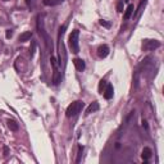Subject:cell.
Here are the masks:
<instances>
[{"label":"cell","mask_w":164,"mask_h":164,"mask_svg":"<svg viewBox=\"0 0 164 164\" xmlns=\"http://www.w3.org/2000/svg\"><path fill=\"white\" fill-rule=\"evenodd\" d=\"M122 2H124V3H128V0H122Z\"/></svg>","instance_id":"603a6c76"},{"label":"cell","mask_w":164,"mask_h":164,"mask_svg":"<svg viewBox=\"0 0 164 164\" xmlns=\"http://www.w3.org/2000/svg\"><path fill=\"white\" fill-rule=\"evenodd\" d=\"M117 10L119 12V13H122V12H123V2H122V0H120V2L118 3V5H117Z\"/></svg>","instance_id":"ac0fdd59"},{"label":"cell","mask_w":164,"mask_h":164,"mask_svg":"<svg viewBox=\"0 0 164 164\" xmlns=\"http://www.w3.org/2000/svg\"><path fill=\"white\" fill-rule=\"evenodd\" d=\"M99 108H100V105H99V103H98V101L91 103V104L87 106V109H86V115H89V114H91V113L98 112V110H99Z\"/></svg>","instance_id":"ba28073f"},{"label":"cell","mask_w":164,"mask_h":164,"mask_svg":"<svg viewBox=\"0 0 164 164\" xmlns=\"http://www.w3.org/2000/svg\"><path fill=\"white\" fill-rule=\"evenodd\" d=\"M7 124L10 128V131H18V130H19V126H18V123L16 122V120H13V119H8Z\"/></svg>","instance_id":"4fadbf2b"},{"label":"cell","mask_w":164,"mask_h":164,"mask_svg":"<svg viewBox=\"0 0 164 164\" xmlns=\"http://www.w3.org/2000/svg\"><path fill=\"white\" fill-rule=\"evenodd\" d=\"M133 10H135V8H133V5H132V4H130L128 7H127V9L124 10V14H123V19H124V21L130 19L131 16L133 14Z\"/></svg>","instance_id":"30bf717a"},{"label":"cell","mask_w":164,"mask_h":164,"mask_svg":"<svg viewBox=\"0 0 164 164\" xmlns=\"http://www.w3.org/2000/svg\"><path fill=\"white\" fill-rule=\"evenodd\" d=\"M142 126L145 127V130H148V128H149V127H148V122H146V120H142Z\"/></svg>","instance_id":"ffe728a7"},{"label":"cell","mask_w":164,"mask_h":164,"mask_svg":"<svg viewBox=\"0 0 164 164\" xmlns=\"http://www.w3.org/2000/svg\"><path fill=\"white\" fill-rule=\"evenodd\" d=\"M30 2H31V0H26V4H30Z\"/></svg>","instance_id":"7402d4cb"},{"label":"cell","mask_w":164,"mask_h":164,"mask_svg":"<svg viewBox=\"0 0 164 164\" xmlns=\"http://www.w3.org/2000/svg\"><path fill=\"white\" fill-rule=\"evenodd\" d=\"M100 25L103 26V27H105V28H109V27H110V23H109V22H106V21H104V19H100Z\"/></svg>","instance_id":"e0dca14e"},{"label":"cell","mask_w":164,"mask_h":164,"mask_svg":"<svg viewBox=\"0 0 164 164\" xmlns=\"http://www.w3.org/2000/svg\"><path fill=\"white\" fill-rule=\"evenodd\" d=\"M98 55H99V58H101V59L106 58V57L109 55V46H108V45H100V46L98 47Z\"/></svg>","instance_id":"5b68a950"},{"label":"cell","mask_w":164,"mask_h":164,"mask_svg":"<svg viewBox=\"0 0 164 164\" xmlns=\"http://www.w3.org/2000/svg\"><path fill=\"white\" fill-rule=\"evenodd\" d=\"M35 50H36V41L32 40L31 41V46H30V57L31 58H33V55H35Z\"/></svg>","instance_id":"9a60e30c"},{"label":"cell","mask_w":164,"mask_h":164,"mask_svg":"<svg viewBox=\"0 0 164 164\" xmlns=\"http://www.w3.org/2000/svg\"><path fill=\"white\" fill-rule=\"evenodd\" d=\"M8 153H9V149L5 146V148H4V155H8Z\"/></svg>","instance_id":"44dd1931"},{"label":"cell","mask_w":164,"mask_h":164,"mask_svg":"<svg viewBox=\"0 0 164 164\" xmlns=\"http://www.w3.org/2000/svg\"><path fill=\"white\" fill-rule=\"evenodd\" d=\"M50 63L53 67V85L54 86H58V85L62 82V73L59 71V64L57 63V60L54 57L50 58Z\"/></svg>","instance_id":"3957f363"},{"label":"cell","mask_w":164,"mask_h":164,"mask_svg":"<svg viewBox=\"0 0 164 164\" xmlns=\"http://www.w3.org/2000/svg\"><path fill=\"white\" fill-rule=\"evenodd\" d=\"M103 94H104V98L106 100H110L113 98V94H114V89H113V85L110 83H108L106 86H105V90L103 91Z\"/></svg>","instance_id":"8992f818"},{"label":"cell","mask_w":164,"mask_h":164,"mask_svg":"<svg viewBox=\"0 0 164 164\" xmlns=\"http://www.w3.org/2000/svg\"><path fill=\"white\" fill-rule=\"evenodd\" d=\"M31 37H32V32H31V31H26V32L21 33L19 41H21V42H26V41H28V40H31Z\"/></svg>","instance_id":"8fae6325"},{"label":"cell","mask_w":164,"mask_h":164,"mask_svg":"<svg viewBox=\"0 0 164 164\" xmlns=\"http://www.w3.org/2000/svg\"><path fill=\"white\" fill-rule=\"evenodd\" d=\"M5 36H7V39H10L12 36H13V31H12V30H7V32H5Z\"/></svg>","instance_id":"d6986e66"},{"label":"cell","mask_w":164,"mask_h":164,"mask_svg":"<svg viewBox=\"0 0 164 164\" xmlns=\"http://www.w3.org/2000/svg\"><path fill=\"white\" fill-rule=\"evenodd\" d=\"M73 64H75V67H76V69L80 71V72L85 71V68H86V64H85V62H83L82 59H80V58L73 59Z\"/></svg>","instance_id":"52a82bcc"},{"label":"cell","mask_w":164,"mask_h":164,"mask_svg":"<svg viewBox=\"0 0 164 164\" xmlns=\"http://www.w3.org/2000/svg\"><path fill=\"white\" fill-rule=\"evenodd\" d=\"M160 47V42L158 40H144L142 42V49L145 51H151Z\"/></svg>","instance_id":"277c9868"},{"label":"cell","mask_w":164,"mask_h":164,"mask_svg":"<svg viewBox=\"0 0 164 164\" xmlns=\"http://www.w3.org/2000/svg\"><path fill=\"white\" fill-rule=\"evenodd\" d=\"M78 37H80V31L78 30H73L71 32L68 37V46L72 53L78 54L80 53V44H78Z\"/></svg>","instance_id":"7a4b0ae2"},{"label":"cell","mask_w":164,"mask_h":164,"mask_svg":"<svg viewBox=\"0 0 164 164\" xmlns=\"http://www.w3.org/2000/svg\"><path fill=\"white\" fill-rule=\"evenodd\" d=\"M151 155H153V151H151V149H150V148H144L142 154H141L144 162H148L150 158H151Z\"/></svg>","instance_id":"9c48e42d"},{"label":"cell","mask_w":164,"mask_h":164,"mask_svg":"<svg viewBox=\"0 0 164 164\" xmlns=\"http://www.w3.org/2000/svg\"><path fill=\"white\" fill-rule=\"evenodd\" d=\"M85 106V103L81 101V100H77V101H73L72 104L68 105V108H67L65 110V115L68 118H72V117H76V115H78L81 113V110L83 109Z\"/></svg>","instance_id":"6da1fadb"},{"label":"cell","mask_w":164,"mask_h":164,"mask_svg":"<svg viewBox=\"0 0 164 164\" xmlns=\"http://www.w3.org/2000/svg\"><path fill=\"white\" fill-rule=\"evenodd\" d=\"M64 0H44V5L46 7H55V5L62 4Z\"/></svg>","instance_id":"7c38bea8"},{"label":"cell","mask_w":164,"mask_h":164,"mask_svg":"<svg viewBox=\"0 0 164 164\" xmlns=\"http://www.w3.org/2000/svg\"><path fill=\"white\" fill-rule=\"evenodd\" d=\"M83 149H85V148L82 146V145H78V153H77V159H76V163H80V162H81Z\"/></svg>","instance_id":"5bb4252c"},{"label":"cell","mask_w":164,"mask_h":164,"mask_svg":"<svg viewBox=\"0 0 164 164\" xmlns=\"http://www.w3.org/2000/svg\"><path fill=\"white\" fill-rule=\"evenodd\" d=\"M106 86V82L104 81V80H103V81H100V83H99V91H100V92L103 94V91H104V87Z\"/></svg>","instance_id":"2e32d148"}]
</instances>
